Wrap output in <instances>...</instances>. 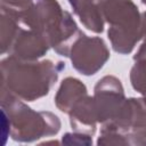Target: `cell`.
I'll use <instances>...</instances> for the list:
<instances>
[{
    "label": "cell",
    "mask_w": 146,
    "mask_h": 146,
    "mask_svg": "<svg viewBox=\"0 0 146 146\" xmlns=\"http://www.w3.org/2000/svg\"><path fill=\"white\" fill-rule=\"evenodd\" d=\"M141 2H143V3H145V5H146V0H141Z\"/></svg>",
    "instance_id": "cell-17"
},
{
    "label": "cell",
    "mask_w": 146,
    "mask_h": 146,
    "mask_svg": "<svg viewBox=\"0 0 146 146\" xmlns=\"http://www.w3.org/2000/svg\"><path fill=\"white\" fill-rule=\"evenodd\" d=\"M72 66L83 75L96 74L110 58V50L99 36H88L83 32L73 43L70 51Z\"/></svg>",
    "instance_id": "cell-6"
},
{
    "label": "cell",
    "mask_w": 146,
    "mask_h": 146,
    "mask_svg": "<svg viewBox=\"0 0 146 146\" xmlns=\"http://www.w3.org/2000/svg\"><path fill=\"white\" fill-rule=\"evenodd\" d=\"M1 114L9 124V136L19 143H31L50 137L60 130L59 117L47 111L36 112L21 98L1 89Z\"/></svg>",
    "instance_id": "cell-3"
},
{
    "label": "cell",
    "mask_w": 146,
    "mask_h": 146,
    "mask_svg": "<svg viewBox=\"0 0 146 146\" xmlns=\"http://www.w3.org/2000/svg\"><path fill=\"white\" fill-rule=\"evenodd\" d=\"M63 68L62 62L24 60L9 55L1 60V89L22 100L33 102L49 94Z\"/></svg>",
    "instance_id": "cell-1"
},
{
    "label": "cell",
    "mask_w": 146,
    "mask_h": 146,
    "mask_svg": "<svg viewBox=\"0 0 146 146\" xmlns=\"http://www.w3.org/2000/svg\"><path fill=\"white\" fill-rule=\"evenodd\" d=\"M74 14L84 27L95 33L104 31V17L99 0H68Z\"/></svg>",
    "instance_id": "cell-10"
},
{
    "label": "cell",
    "mask_w": 146,
    "mask_h": 146,
    "mask_svg": "<svg viewBox=\"0 0 146 146\" xmlns=\"http://www.w3.org/2000/svg\"><path fill=\"white\" fill-rule=\"evenodd\" d=\"M86 95H88V91L84 83L76 78L67 76L60 82L56 92L55 105L60 112L68 114L72 106Z\"/></svg>",
    "instance_id": "cell-11"
},
{
    "label": "cell",
    "mask_w": 146,
    "mask_h": 146,
    "mask_svg": "<svg viewBox=\"0 0 146 146\" xmlns=\"http://www.w3.org/2000/svg\"><path fill=\"white\" fill-rule=\"evenodd\" d=\"M34 0H1V10L13 13L19 17L25 10H27Z\"/></svg>",
    "instance_id": "cell-14"
},
{
    "label": "cell",
    "mask_w": 146,
    "mask_h": 146,
    "mask_svg": "<svg viewBox=\"0 0 146 146\" xmlns=\"http://www.w3.org/2000/svg\"><path fill=\"white\" fill-rule=\"evenodd\" d=\"M141 32H143V38L141 39H146V10L141 14Z\"/></svg>",
    "instance_id": "cell-16"
},
{
    "label": "cell",
    "mask_w": 146,
    "mask_h": 146,
    "mask_svg": "<svg viewBox=\"0 0 146 146\" xmlns=\"http://www.w3.org/2000/svg\"><path fill=\"white\" fill-rule=\"evenodd\" d=\"M104 21L114 51L128 55L143 38L141 14L132 0H99Z\"/></svg>",
    "instance_id": "cell-4"
},
{
    "label": "cell",
    "mask_w": 146,
    "mask_h": 146,
    "mask_svg": "<svg viewBox=\"0 0 146 146\" xmlns=\"http://www.w3.org/2000/svg\"><path fill=\"white\" fill-rule=\"evenodd\" d=\"M62 143L65 145H86V146H90L92 145V139L91 136L82 133V132H67L63 136L62 138Z\"/></svg>",
    "instance_id": "cell-15"
},
{
    "label": "cell",
    "mask_w": 146,
    "mask_h": 146,
    "mask_svg": "<svg viewBox=\"0 0 146 146\" xmlns=\"http://www.w3.org/2000/svg\"><path fill=\"white\" fill-rule=\"evenodd\" d=\"M21 24L43 35L58 55L68 57L71 48L82 31L71 14L63 10L57 0H34L19 15Z\"/></svg>",
    "instance_id": "cell-2"
},
{
    "label": "cell",
    "mask_w": 146,
    "mask_h": 146,
    "mask_svg": "<svg viewBox=\"0 0 146 146\" xmlns=\"http://www.w3.org/2000/svg\"><path fill=\"white\" fill-rule=\"evenodd\" d=\"M50 44L39 32L22 27L13 43L10 55L24 60H38L49 50Z\"/></svg>",
    "instance_id": "cell-8"
},
{
    "label": "cell",
    "mask_w": 146,
    "mask_h": 146,
    "mask_svg": "<svg viewBox=\"0 0 146 146\" xmlns=\"http://www.w3.org/2000/svg\"><path fill=\"white\" fill-rule=\"evenodd\" d=\"M135 64L130 71V82L132 88L143 96L146 104V39L133 56Z\"/></svg>",
    "instance_id": "cell-13"
},
{
    "label": "cell",
    "mask_w": 146,
    "mask_h": 146,
    "mask_svg": "<svg viewBox=\"0 0 146 146\" xmlns=\"http://www.w3.org/2000/svg\"><path fill=\"white\" fill-rule=\"evenodd\" d=\"M100 131L120 135L127 146H146V104L141 98H127L115 119L103 123Z\"/></svg>",
    "instance_id": "cell-5"
},
{
    "label": "cell",
    "mask_w": 146,
    "mask_h": 146,
    "mask_svg": "<svg viewBox=\"0 0 146 146\" xmlns=\"http://www.w3.org/2000/svg\"><path fill=\"white\" fill-rule=\"evenodd\" d=\"M70 123L73 131L94 136L98 122L94 97L86 95L80 98L70 110Z\"/></svg>",
    "instance_id": "cell-9"
},
{
    "label": "cell",
    "mask_w": 146,
    "mask_h": 146,
    "mask_svg": "<svg viewBox=\"0 0 146 146\" xmlns=\"http://www.w3.org/2000/svg\"><path fill=\"white\" fill-rule=\"evenodd\" d=\"M19 17L13 13L1 10V21H0V48L1 54L5 55L10 52L13 43L22 29Z\"/></svg>",
    "instance_id": "cell-12"
},
{
    "label": "cell",
    "mask_w": 146,
    "mask_h": 146,
    "mask_svg": "<svg viewBox=\"0 0 146 146\" xmlns=\"http://www.w3.org/2000/svg\"><path fill=\"white\" fill-rule=\"evenodd\" d=\"M121 81L114 75H105L95 86L94 102L99 123H106L117 116L125 102Z\"/></svg>",
    "instance_id": "cell-7"
}]
</instances>
